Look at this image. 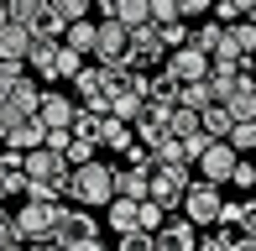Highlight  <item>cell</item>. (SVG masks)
Masks as SVG:
<instances>
[{
	"label": "cell",
	"instance_id": "d590c367",
	"mask_svg": "<svg viewBox=\"0 0 256 251\" xmlns=\"http://www.w3.org/2000/svg\"><path fill=\"white\" fill-rule=\"evenodd\" d=\"M240 236H256V199H246V214H240Z\"/></svg>",
	"mask_w": 256,
	"mask_h": 251
},
{
	"label": "cell",
	"instance_id": "e575fe53",
	"mask_svg": "<svg viewBox=\"0 0 256 251\" xmlns=\"http://www.w3.org/2000/svg\"><path fill=\"white\" fill-rule=\"evenodd\" d=\"M225 251H256V236H240V230H230V246Z\"/></svg>",
	"mask_w": 256,
	"mask_h": 251
},
{
	"label": "cell",
	"instance_id": "9c48e42d",
	"mask_svg": "<svg viewBox=\"0 0 256 251\" xmlns=\"http://www.w3.org/2000/svg\"><path fill=\"white\" fill-rule=\"evenodd\" d=\"M89 236H100L94 214H89V210H74V204H63V214H58V225H52V246L63 251V246H74V241H89Z\"/></svg>",
	"mask_w": 256,
	"mask_h": 251
},
{
	"label": "cell",
	"instance_id": "cb8c5ba5",
	"mask_svg": "<svg viewBox=\"0 0 256 251\" xmlns=\"http://www.w3.org/2000/svg\"><path fill=\"white\" fill-rule=\"evenodd\" d=\"M220 32H225V26H220V21H209V16H204L199 26H188V48H199L204 58H209V52L220 48Z\"/></svg>",
	"mask_w": 256,
	"mask_h": 251
},
{
	"label": "cell",
	"instance_id": "7402d4cb",
	"mask_svg": "<svg viewBox=\"0 0 256 251\" xmlns=\"http://www.w3.org/2000/svg\"><path fill=\"white\" fill-rule=\"evenodd\" d=\"M63 48H74L78 58H89V52H94V21H74V26H63Z\"/></svg>",
	"mask_w": 256,
	"mask_h": 251
},
{
	"label": "cell",
	"instance_id": "6da1fadb",
	"mask_svg": "<svg viewBox=\"0 0 256 251\" xmlns=\"http://www.w3.org/2000/svg\"><path fill=\"white\" fill-rule=\"evenodd\" d=\"M63 199H74V210H104L115 199L110 188V162H84V168H68V184H63Z\"/></svg>",
	"mask_w": 256,
	"mask_h": 251
},
{
	"label": "cell",
	"instance_id": "3957f363",
	"mask_svg": "<svg viewBox=\"0 0 256 251\" xmlns=\"http://www.w3.org/2000/svg\"><path fill=\"white\" fill-rule=\"evenodd\" d=\"M188 184H194V168H188V162H172V168H152V178H146V204H157L162 214H172Z\"/></svg>",
	"mask_w": 256,
	"mask_h": 251
},
{
	"label": "cell",
	"instance_id": "1f68e13d",
	"mask_svg": "<svg viewBox=\"0 0 256 251\" xmlns=\"http://www.w3.org/2000/svg\"><path fill=\"white\" fill-rule=\"evenodd\" d=\"M42 6H48V0H10L6 10H10V21H16V26H32V16H37Z\"/></svg>",
	"mask_w": 256,
	"mask_h": 251
},
{
	"label": "cell",
	"instance_id": "f546056e",
	"mask_svg": "<svg viewBox=\"0 0 256 251\" xmlns=\"http://www.w3.org/2000/svg\"><path fill=\"white\" fill-rule=\"evenodd\" d=\"M146 21H152V26L178 21V0H146Z\"/></svg>",
	"mask_w": 256,
	"mask_h": 251
},
{
	"label": "cell",
	"instance_id": "ab89813d",
	"mask_svg": "<svg viewBox=\"0 0 256 251\" xmlns=\"http://www.w3.org/2000/svg\"><path fill=\"white\" fill-rule=\"evenodd\" d=\"M21 251H58L52 241H32V246H21Z\"/></svg>",
	"mask_w": 256,
	"mask_h": 251
},
{
	"label": "cell",
	"instance_id": "8992f818",
	"mask_svg": "<svg viewBox=\"0 0 256 251\" xmlns=\"http://www.w3.org/2000/svg\"><path fill=\"white\" fill-rule=\"evenodd\" d=\"M100 68H110V74H120L126 58H131V37H126V26H115V21H94V52H89Z\"/></svg>",
	"mask_w": 256,
	"mask_h": 251
},
{
	"label": "cell",
	"instance_id": "83f0119b",
	"mask_svg": "<svg viewBox=\"0 0 256 251\" xmlns=\"http://www.w3.org/2000/svg\"><path fill=\"white\" fill-rule=\"evenodd\" d=\"M157 42H162V52L188 48V21H168V26H157Z\"/></svg>",
	"mask_w": 256,
	"mask_h": 251
},
{
	"label": "cell",
	"instance_id": "ffe728a7",
	"mask_svg": "<svg viewBox=\"0 0 256 251\" xmlns=\"http://www.w3.org/2000/svg\"><path fill=\"white\" fill-rule=\"evenodd\" d=\"M6 146H10V152H21V157L37 152V146H42V120H37V116L16 120V126H10V136H6Z\"/></svg>",
	"mask_w": 256,
	"mask_h": 251
},
{
	"label": "cell",
	"instance_id": "2e32d148",
	"mask_svg": "<svg viewBox=\"0 0 256 251\" xmlns=\"http://www.w3.org/2000/svg\"><path fill=\"white\" fill-rule=\"evenodd\" d=\"M146 168H110V188L115 199H146Z\"/></svg>",
	"mask_w": 256,
	"mask_h": 251
},
{
	"label": "cell",
	"instance_id": "603a6c76",
	"mask_svg": "<svg viewBox=\"0 0 256 251\" xmlns=\"http://www.w3.org/2000/svg\"><path fill=\"white\" fill-rule=\"evenodd\" d=\"M225 146H230L236 157H251V152H256V120H236V126H230V136H225Z\"/></svg>",
	"mask_w": 256,
	"mask_h": 251
},
{
	"label": "cell",
	"instance_id": "ba28073f",
	"mask_svg": "<svg viewBox=\"0 0 256 251\" xmlns=\"http://www.w3.org/2000/svg\"><path fill=\"white\" fill-rule=\"evenodd\" d=\"M194 168H199V184L209 188H225L230 184V173H236V152H230L225 142H209L199 157H194Z\"/></svg>",
	"mask_w": 256,
	"mask_h": 251
},
{
	"label": "cell",
	"instance_id": "f1b7e54d",
	"mask_svg": "<svg viewBox=\"0 0 256 251\" xmlns=\"http://www.w3.org/2000/svg\"><path fill=\"white\" fill-rule=\"evenodd\" d=\"M78 68H84V58H78L74 48H63V42H58V63H52V84H58V78H74Z\"/></svg>",
	"mask_w": 256,
	"mask_h": 251
},
{
	"label": "cell",
	"instance_id": "7c38bea8",
	"mask_svg": "<svg viewBox=\"0 0 256 251\" xmlns=\"http://www.w3.org/2000/svg\"><path fill=\"white\" fill-rule=\"evenodd\" d=\"M21 162H26V184H63V178H68V162L58 152H48V146L26 152Z\"/></svg>",
	"mask_w": 256,
	"mask_h": 251
},
{
	"label": "cell",
	"instance_id": "5bb4252c",
	"mask_svg": "<svg viewBox=\"0 0 256 251\" xmlns=\"http://www.w3.org/2000/svg\"><path fill=\"white\" fill-rule=\"evenodd\" d=\"M136 210H142V199H110L104 204V225L115 230V241L131 236V230H142V225H136Z\"/></svg>",
	"mask_w": 256,
	"mask_h": 251
},
{
	"label": "cell",
	"instance_id": "484cf974",
	"mask_svg": "<svg viewBox=\"0 0 256 251\" xmlns=\"http://www.w3.org/2000/svg\"><path fill=\"white\" fill-rule=\"evenodd\" d=\"M100 146H110V152H126V146H131V126L104 116V126H100Z\"/></svg>",
	"mask_w": 256,
	"mask_h": 251
},
{
	"label": "cell",
	"instance_id": "44dd1931",
	"mask_svg": "<svg viewBox=\"0 0 256 251\" xmlns=\"http://www.w3.org/2000/svg\"><path fill=\"white\" fill-rule=\"evenodd\" d=\"M100 126H104V116H94V110H74V120H68V136H74V142L100 146Z\"/></svg>",
	"mask_w": 256,
	"mask_h": 251
},
{
	"label": "cell",
	"instance_id": "9a60e30c",
	"mask_svg": "<svg viewBox=\"0 0 256 251\" xmlns=\"http://www.w3.org/2000/svg\"><path fill=\"white\" fill-rule=\"evenodd\" d=\"M37 100H42V89L32 84V74L26 78H16V84H10V94H6V110L16 120H26V116H37Z\"/></svg>",
	"mask_w": 256,
	"mask_h": 251
},
{
	"label": "cell",
	"instance_id": "e0dca14e",
	"mask_svg": "<svg viewBox=\"0 0 256 251\" xmlns=\"http://www.w3.org/2000/svg\"><path fill=\"white\" fill-rule=\"evenodd\" d=\"M52 63H58V42H52V37H32V48H26V74H37V78H48V84H52Z\"/></svg>",
	"mask_w": 256,
	"mask_h": 251
},
{
	"label": "cell",
	"instance_id": "d4e9b609",
	"mask_svg": "<svg viewBox=\"0 0 256 251\" xmlns=\"http://www.w3.org/2000/svg\"><path fill=\"white\" fill-rule=\"evenodd\" d=\"M48 10L63 26H74V21H89V10H94V0H48Z\"/></svg>",
	"mask_w": 256,
	"mask_h": 251
},
{
	"label": "cell",
	"instance_id": "7a4b0ae2",
	"mask_svg": "<svg viewBox=\"0 0 256 251\" xmlns=\"http://www.w3.org/2000/svg\"><path fill=\"white\" fill-rule=\"evenodd\" d=\"M126 89V74H110V68L100 63H84L74 74V94H78V110H94V116H104L110 110V100Z\"/></svg>",
	"mask_w": 256,
	"mask_h": 251
},
{
	"label": "cell",
	"instance_id": "ac0fdd59",
	"mask_svg": "<svg viewBox=\"0 0 256 251\" xmlns=\"http://www.w3.org/2000/svg\"><path fill=\"white\" fill-rule=\"evenodd\" d=\"M26 48H32V32L16 26V21H6V26H0V63H26Z\"/></svg>",
	"mask_w": 256,
	"mask_h": 251
},
{
	"label": "cell",
	"instance_id": "277c9868",
	"mask_svg": "<svg viewBox=\"0 0 256 251\" xmlns=\"http://www.w3.org/2000/svg\"><path fill=\"white\" fill-rule=\"evenodd\" d=\"M58 214H63V204H37V199H26L16 214H10V230H16L21 246H32V241H52Z\"/></svg>",
	"mask_w": 256,
	"mask_h": 251
},
{
	"label": "cell",
	"instance_id": "836d02e7",
	"mask_svg": "<svg viewBox=\"0 0 256 251\" xmlns=\"http://www.w3.org/2000/svg\"><path fill=\"white\" fill-rule=\"evenodd\" d=\"M209 6H214V0H178V21H188V26H194V21L209 16Z\"/></svg>",
	"mask_w": 256,
	"mask_h": 251
},
{
	"label": "cell",
	"instance_id": "f35d334b",
	"mask_svg": "<svg viewBox=\"0 0 256 251\" xmlns=\"http://www.w3.org/2000/svg\"><path fill=\"white\" fill-rule=\"evenodd\" d=\"M10 126H16V116H10V110L0 105V146H6V136H10Z\"/></svg>",
	"mask_w": 256,
	"mask_h": 251
},
{
	"label": "cell",
	"instance_id": "ee69618b",
	"mask_svg": "<svg viewBox=\"0 0 256 251\" xmlns=\"http://www.w3.org/2000/svg\"><path fill=\"white\" fill-rule=\"evenodd\" d=\"M152 251H162V246H157V241H152Z\"/></svg>",
	"mask_w": 256,
	"mask_h": 251
},
{
	"label": "cell",
	"instance_id": "30bf717a",
	"mask_svg": "<svg viewBox=\"0 0 256 251\" xmlns=\"http://www.w3.org/2000/svg\"><path fill=\"white\" fill-rule=\"evenodd\" d=\"M162 74H168L172 84H199V78L209 74V58H204L199 48H172L168 63H162Z\"/></svg>",
	"mask_w": 256,
	"mask_h": 251
},
{
	"label": "cell",
	"instance_id": "8fae6325",
	"mask_svg": "<svg viewBox=\"0 0 256 251\" xmlns=\"http://www.w3.org/2000/svg\"><path fill=\"white\" fill-rule=\"evenodd\" d=\"M74 110H78V105L63 94V89H42V100H37V120H42V131H68Z\"/></svg>",
	"mask_w": 256,
	"mask_h": 251
},
{
	"label": "cell",
	"instance_id": "b9f144b4",
	"mask_svg": "<svg viewBox=\"0 0 256 251\" xmlns=\"http://www.w3.org/2000/svg\"><path fill=\"white\" fill-rule=\"evenodd\" d=\"M246 21H251V26H256V6H251V10H246Z\"/></svg>",
	"mask_w": 256,
	"mask_h": 251
},
{
	"label": "cell",
	"instance_id": "4316f807",
	"mask_svg": "<svg viewBox=\"0 0 256 251\" xmlns=\"http://www.w3.org/2000/svg\"><path fill=\"white\" fill-rule=\"evenodd\" d=\"M168 136H172V142H188V136H199V116L172 105V116H168Z\"/></svg>",
	"mask_w": 256,
	"mask_h": 251
},
{
	"label": "cell",
	"instance_id": "5b68a950",
	"mask_svg": "<svg viewBox=\"0 0 256 251\" xmlns=\"http://www.w3.org/2000/svg\"><path fill=\"white\" fill-rule=\"evenodd\" d=\"M178 214L194 225V230H214L220 225V188H209L194 178L188 188H183V199H178Z\"/></svg>",
	"mask_w": 256,
	"mask_h": 251
},
{
	"label": "cell",
	"instance_id": "d6a6232c",
	"mask_svg": "<svg viewBox=\"0 0 256 251\" xmlns=\"http://www.w3.org/2000/svg\"><path fill=\"white\" fill-rule=\"evenodd\" d=\"M63 162H68V168L94 162V146H89V142H68V146H63Z\"/></svg>",
	"mask_w": 256,
	"mask_h": 251
},
{
	"label": "cell",
	"instance_id": "8d00e7d4",
	"mask_svg": "<svg viewBox=\"0 0 256 251\" xmlns=\"http://www.w3.org/2000/svg\"><path fill=\"white\" fill-rule=\"evenodd\" d=\"M63 251H110V246H104L100 236H89V241H74V246H63Z\"/></svg>",
	"mask_w": 256,
	"mask_h": 251
},
{
	"label": "cell",
	"instance_id": "4dcf8cb0",
	"mask_svg": "<svg viewBox=\"0 0 256 251\" xmlns=\"http://www.w3.org/2000/svg\"><path fill=\"white\" fill-rule=\"evenodd\" d=\"M230 184H236L240 194L256 188V162H251V157H236V173H230Z\"/></svg>",
	"mask_w": 256,
	"mask_h": 251
},
{
	"label": "cell",
	"instance_id": "52a82bcc",
	"mask_svg": "<svg viewBox=\"0 0 256 251\" xmlns=\"http://www.w3.org/2000/svg\"><path fill=\"white\" fill-rule=\"evenodd\" d=\"M251 58H256V26H251V21L225 26V32H220V48L209 52V63H236V68H246Z\"/></svg>",
	"mask_w": 256,
	"mask_h": 251
},
{
	"label": "cell",
	"instance_id": "d6986e66",
	"mask_svg": "<svg viewBox=\"0 0 256 251\" xmlns=\"http://www.w3.org/2000/svg\"><path fill=\"white\" fill-rule=\"evenodd\" d=\"M220 110L230 116V126H236V120H256V84H251V78H240V84H236V94H230Z\"/></svg>",
	"mask_w": 256,
	"mask_h": 251
},
{
	"label": "cell",
	"instance_id": "60d3db41",
	"mask_svg": "<svg viewBox=\"0 0 256 251\" xmlns=\"http://www.w3.org/2000/svg\"><path fill=\"white\" fill-rule=\"evenodd\" d=\"M0 251H21V241H10V246H0Z\"/></svg>",
	"mask_w": 256,
	"mask_h": 251
},
{
	"label": "cell",
	"instance_id": "4fadbf2b",
	"mask_svg": "<svg viewBox=\"0 0 256 251\" xmlns=\"http://www.w3.org/2000/svg\"><path fill=\"white\" fill-rule=\"evenodd\" d=\"M152 241H157L162 251H194V246H199V230H194L183 214H168V220L157 225V236H152Z\"/></svg>",
	"mask_w": 256,
	"mask_h": 251
},
{
	"label": "cell",
	"instance_id": "7bdbcfd3",
	"mask_svg": "<svg viewBox=\"0 0 256 251\" xmlns=\"http://www.w3.org/2000/svg\"><path fill=\"white\" fill-rule=\"evenodd\" d=\"M246 199H256V188H251V194H246Z\"/></svg>",
	"mask_w": 256,
	"mask_h": 251
},
{
	"label": "cell",
	"instance_id": "74e56055",
	"mask_svg": "<svg viewBox=\"0 0 256 251\" xmlns=\"http://www.w3.org/2000/svg\"><path fill=\"white\" fill-rule=\"evenodd\" d=\"M10 241H16V230H10V214L0 210V246H10Z\"/></svg>",
	"mask_w": 256,
	"mask_h": 251
}]
</instances>
